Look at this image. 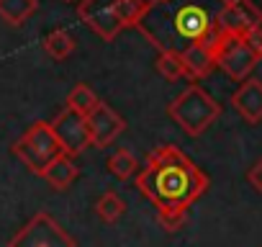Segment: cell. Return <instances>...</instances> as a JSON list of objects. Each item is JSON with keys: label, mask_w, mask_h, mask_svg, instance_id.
Here are the masks:
<instances>
[{"label": "cell", "mask_w": 262, "mask_h": 247, "mask_svg": "<svg viewBox=\"0 0 262 247\" xmlns=\"http://www.w3.org/2000/svg\"><path fill=\"white\" fill-rule=\"evenodd\" d=\"M229 0H157L137 26L160 52L183 54L188 47H211L219 36V16Z\"/></svg>", "instance_id": "cell-1"}, {"label": "cell", "mask_w": 262, "mask_h": 247, "mask_svg": "<svg viewBox=\"0 0 262 247\" xmlns=\"http://www.w3.org/2000/svg\"><path fill=\"white\" fill-rule=\"evenodd\" d=\"M137 188L157 211H188V206L206 193L208 175L178 147L160 145L149 152L144 170L137 175Z\"/></svg>", "instance_id": "cell-2"}, {"label": "cell", "mask_w": 262, "mask_h": 247, "mask_svg": "<svg viewBox=\"0 0 262 247\" xmlns=\"http://www.w3.org/2000/svg\"><path fill=\"white\" fill-rule=\"evenodd\" d=\"M170 118L178 127L190 134V137H201L211 123L221 116V106L201 88V85H188L170 106H167Z\"/></svg>", "instance_id": "cell-3"}, {"label": "cell", "mask_w": 262, "mask_h": 247, "mask_svg": "<svg viewBox=\"0 0 262 247\" xmlns=\"http://www.w3.org/2000/svg\"><path fill=\"white\" fill-rule=\"evenodd\" d=\"M11 150H13V155H16L31 173H36V175H41V170H44L49 162H54L57 157L64 155L59 139H57L54 132H52V123H49V121H36V123H31V129H29L18 142H13Z\"/></svg>", "instance_id": "cell-4"}, {"label": "cell", "mask_w": 262, "mask_h": 247, "mask_svg": "<svg viewBox=\"0 0 262 247\" xmlns=\"http://www.w3.org/2000/svg\"><path fill=\"white\" fill-rule=\"evenodd\" d=\"M8 247H77V242L52 214L39 211L11 237Z\"/></svg>", "instance_id": "cell-5"}, {"label": "cell", "mask_w": 262, "mask_h": 247, "mask_svg": "<svg viewBox=\"0 0 262 247\" xmlns=\"http://www.w3.org/2000/svg\"><path fill=\"white\" fill-rule=\"evenodd\" d=\"M213 59H216V67H221L231 80L236 83H244L249 77V72L257 67V54L247 47L244 36H231V34H221L213 39V44L208 47Z\"/></svg>", "instance_id": "cell-6"}, {"label": "cell", "mask_w": 262, "mask_h": 247, "mask_svg": "<svg viewBox=\"0 0 262 247\" xmlns=\"http://www.w3.org/2000/svg\"><path fill=\"white\" fill-rule=\"evenodd\" d=\"M49 123H52V132H54V137L59 139L64 155L75 157V155H80L85 147H90L88 116H82V113H77V111H72V108L64 106V111H59V113L54 116V121H49Z\"/></svg>", "instance_id": "cell-7"}, {"label": "cell", "mask_w": 262, "mask_h": 247, "mask_svg": "<svg viewBox=\"0 0 262 247\" xmlns=\"http://www.w3.org/2000/svg\"><path fill=\"white\" fill-rule=\"evenodd\" d=\"M118 0H82L77 6V18L85 21L103 42H113L123 29L116 13Z\"/></svg>", "instance_id": "cell-8"}, {"label": "cell", "mask_w": 262, "mask_h": 247, "mask_svg": "<svg viewBox=\"0 0 262 247\" xmlns=\"http://www.w3.org/2000/svg\"><path fill=\"white\" fill-rule=\"evenodd\" d=\"M262 29V11L252 0H229L219 16V31L231 36H244L247 31Z\"/></svg>", "instance_id": "cell-9"}, {"label": "cell", "mask_w": 262, "mask_h": 247, "mask_svg": "<svg viewBox=\"0 0 262 247\" xmlns=\"http://www.w3.org/2000/svg\"><path fill=\"white\" fill-rule=\"evenodd\" d=\"M88 129H90V145L95 147H108L123 129H126V121L108 106V103H98L93 108V113L88 116Z\"/></svg>", "instance_id": "cell-10"}, {"label": "cell", "mask_w": 262, "mask_h": 247, "mask_svg": "<svg viewBox=\"0 0 262 247\" xmlns=\"http://www.w3.org/2000/svg\"><path fill=\"white\" fill-rule=\"evenodd\" d=\"M231 106L247 123H259L262 121V80L247 77L231 95Z\"/></svg>", "instance_id": "cell-11"}, {"label": "cell", "mask_w": 262, "mask_h": 247, "mask_svg": "<svg viewBox=\"0 0 262 247\" xmlns=\"http://www.w3.org/2000/svg\"><path fill=\"white\" fill-rule=\"evenodd\" d=\"M183 65H185V72L190 80H201V77H208L216 67V59L211 54L208 47L203 44H195V47H188L183 54H180Z\"/></svg>", "instance_id": "cell-12"}, {"label": "cell", "mask_w": 262, "mask_h": 247, "mask_svg": "<svg viewBox=\"0 0 262 247\" xmlns=\"http://www.w3.org/2000/svg\"><path fill=\"white\" fill-rule=\"evenodd\" d=\"M41 178H44L54 191H64V188H70V186L75 183V178H77V165H75V160H72L70 155H62V157H57L54 162H49V165L41 170Z\"/></svg>", "instance_id": "cell-13"}, {"label": "cell", "mask_w": 262, "mask_h": 247, "mask_svg": "<svg viewBox=\"0 0 262 247\" xmlns=\"http://www.w3.org/2000/svg\"><path fill=\"white\" fill-rule=\"evenodd\" d=\"M39 0H0V18L11 26H21L34 16Z\"/></svg>", "instance_id": "cell-14"}, {"label": "cell", "mask_w": 262, "mask_h": 247, "mask_svg": "<svg viewBox=\"0 0 262 247\" xmlns=\"http://www.w3.org/2000/svg\"><path fill=\"white\" fill-rule=\"evenodd\" d=\"M98 103H100V100H98L95 90H93L90 85H85V83H77V85L70 90V95H67V108H72V111H77V113H82V116H90Z\"/></svg>", "instance_id": "cell-15"}, {"label": "cell", "mask_w": 262, "mask_h": 247, "mask_svg": "<svg viewBox=\"0 0 262 247\" xmlns=\"http://www.w3.org/2000/svg\"><path fill=\"white\" fill-rule=\"evenodd\" d=\"M149 11V0H118L116 3V13H118V21L121 26H139L144 13Z\"/></svg>", "instance_id": "cell-16"}, {"label": "cell", "mask_w": 262, "mask_h": 247, "mask_svg": "<svg viewBox=\"0 0 262 247\" xmlns=\"http://www.w3.org/2000/svg\"><path fill=\"white\" fill-rule=\"evenodd\" d=\"M44 49L49 57L54 59H67L75 52V39L64 31V29H54L44 36Z\"/></svg>", "instance_id": "cell-17"}, {"label": "cell", "mask_w": 262, "mask_h": 247, "mask_svg": "<svg viewBox=\"0 0 262 247\" xmlns=\"http://www.w3.org/2000/svg\"><path fill=\"white\" fill-rule=\"evenodd\" d=\"M123 211H126V203H123L121 196L113 193V191H105V193L98 198V203H95V214H98V219L105 221V224H116V221L123 216Z\"/></svg>", "instance_id": "cell-18"}, {"label": "cell", "mask_w": 262, "mask_h": 247, "mask_svg": "<svg viewBox=\"0 0 262 247\" xmlns=\"http://www.w3.org/2000/svg\"><path fill=\"white\" fill-rule=\"evenodd\" d=\"M108 170L118 178V180H128L131 175H134L139 170V162L134 157V152H128V150H116L111 157H108Z\"/></svg>", "instance_id": "cell-19"}, {"label": "cell", "mask_w": 262, "mask_h": 247, "mask_svg": "<svg viewBox=\"0 0 262 247\" xmlns=\"http://www.w3.org/2000/svg\"><path fill=\"white\" fill-rule=\"evenodd\" d=\"M157 70H160V75H162L165 80H180V77H188L180 54H172V52H160V57H157Z\"/></svg>", "instance_id": "cell-20"}, {"label": "cell", "mask_w": 262, "mask_h": 247, "mask_svg": "<svg viewBox=\"0 0 262 247\" xmlns=\"http://www.w3.org/2000/svg\"><path fill=\"white\" fill-rule=\"evenodd\" d=\"M157 221L165 232H178L188 221V211H157Z\"/></svg>", "instance_id": "cell-21"}, {"label": "cell", "mask_w": 262, "mask_h": 247, "mask_svg": "<svg viewBox=\"0 0 262 247\" xmlns=\"http://www.w3.org/2000/svg\"><path fill=\"white\" fill-rule=\"evenodd\" d=\"M247 180H249V186H252V188L262 196V157H259V160H257L249 170H247Z\"/></svg>", "instance_id": "cell-22"}, {"label": "cell", "mask_w": 262, "mask_h": 247, "mask_svg": "<svg viewBox=\"0 0 262 247\" xmlns=\"http://www.w3.org/2000/svg\"><path fill=\"white\" fill-rule=\"evenodd\" d=\"M244 42H247V47L257 54V59H262V29L247 31V34H244Z\"/></svg>", "instance_id": "cell-23"}, {"label": "cell", "mask_w": 262, "mask_h": 247, "mask_svg": "<svg viewBox=\"0 0 262 247\" xmlns=\"http://www.w3.org/2000/svg\"><path fill=\"white\" fill-rule=\"evenodd\" d=\"M149 3H157V0H149Z\"/></svg>", "instance_id": "cell-24"}]
</instances>
